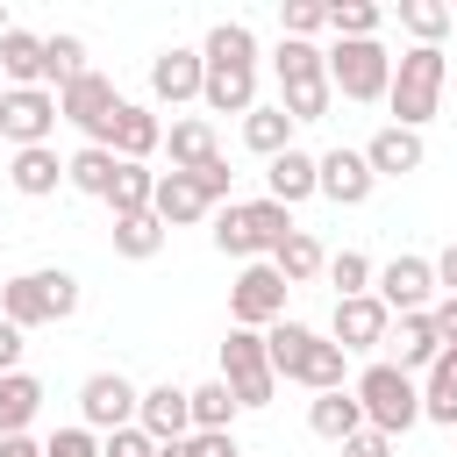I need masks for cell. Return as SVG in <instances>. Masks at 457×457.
Wrapping results in <instances>:
<instances>
[{"instance_id": "1", "label": "cell", "mask_w": 457, "mask_h": 457, "mask_svg": "<svg viewBox=\"0 0 457 457\" xmlns=\"http://www.w3.org/2000/svg\"><path fill=\"white\" fill-rule=\"evenodd\" d=\"M200 57H207L200 100L214 114H250L257 107V36H250V21H214L207 43H200Z\"/></svg>"}, {"instance_id": "2", "label": "cell", "mask_w": 457, "mask_h": 457, "mask_svg": "<svg viewBox=\"0 0 457 457\" xmlns=\"http://www.w3.org/2000/svg\"><path fill=\"white\" fill-rule=\"evenodd\" d=\"M264 350H271V371L307 386V393H343V371H350V350L328 343L321 328L307 321H271L264 328Z\"/></svg>"}, {"instance_id": "3", "label": "cell", "mask_w": 457, "mask_h": 457, "mask_svg": "<svg viewBox=\"0 0 457 457\" xmlns=\"http://www.w3.org/2000/svg\"><path fill=\"white\" fill-rule=\"evenodd\" d=\"M79 314V278L64 264H43V271H14L0 278V321H14L21 336L43 328V321H71Z\"/></svg>"}, {"instance_id": "4", "label": "cell", "mask_w": 457, "mask_h": 457, "mask_svg": "<svg viewBox=\"0 0 457 457\" xmlns=\"http://www.w3.org/2000/svg\"><path fill=\"white\" fill-rule=\"evenodd\" d=\"M271 71H278V107L293 121H321L336 86H328V50L321 43H300V36H278L271 50Z\"/></svg>"}, {"instance_id": "5", "label": "cell", "mask_w": 457, "mask_h": 457, "mask_svg": "<svg viewBox=\"0 0 457 457\" xmlns=\"http://www.w3.org/2000/svg\"><path fill=\"white\" fill-rule=\"evenodd\" d=\"M443 86H450V57H443V50H428V43L400 50V57H393V93H386L393 129H421V121H436Z\"/></svg>"}, {"instance_id": "6", "label": "cell", "mask_w": 457, "mask_h": 457, "mask_svg": "<svg viewBox=\"0 0 457 457\" xmlns=\"http://www.w3.org/2000/svg\"><path fill=\"white\" fill-rule=\"evenodd\" d=\"M214 250L221 257H271L286 236H293V207H278V200H228V207H214Z\"/></svg>"}, {"instance_id": "7", "label": "cell", "mask_w": 457, "mask_h": 457, "mask_svg": "<svg viewBox=\"0 0 457 457\" xmlns=\"http://www.w3.org/2000/svg\"><path fill=\"white\" fill-rule=\"evenodd\" d=\"M357 407H364V421L378 428V436H407L414 421H421V386L393 364V357H378V364H364L357 371Z\"/></svg>"}, {"instance_id": "8", "label": "cell", "mask_w": 457, "mask_h": 457, "mask_svg": "<svg viewBox=\"0 0 457 457\" xmlns=\"http://www.w3.org/2000/svg\"><path fill=\"white\" fill-rule=\"evenodd\" d=\"M221 386L236 393V407H271L278 371H271L264 328H228V336H221Z\"/></svg>"}, {"instance_id": "9", "label": "cell", "mask_w": 457, "mask_h": 457, "mask_svg": "<svg viewBox=\"0 0 457 457\" xmlns=\"http://www.w3.org/2000/svg\"><path fill=\"white\" fill-rule=\"evenodd\" d=\"M328 86L343 100H386L393 93V50L378 36L364 43H328Z\"/></svg>"}, {"instance_id": "10", "label": "cell", "mask_w": 457, "mask_h": 457, "mask_svg": "<svg viewBox=\"0 0 457 457\" xmlns=\"http://www.w3.org/2000/svg\"><path fill=\"white\" fill-rule=\"evenodd\" d=\"M286 293H293V286L278 278L271 257L243 264L236 286H228V314H236V328H271V321H286Z\"/></svg>"}, {"instance_id": "11", "label": "cell", "mask_w": 457, "mask_h": 457, "mask_svg": "<svg viewBox=\"0 0 457 457\" xmlns=\"http://www.w3.org/2000/svg\"><path fill=\"white\" fill-rule=\"evenodd\" d=\"M57 121H64V114H57V93H50V86H7V93H0V143L36 150V143H50Z\"/></svg>"}, {"instance_id": "12", "label": "cell", "mask_w": 457, "mask_h": 457, "mask_svg": "<svg viewBox=\"0 0 457 457\" xmlns=\"http://www.w3.org/2000/svg\"><path fill=\"white\" fill-rule=\"evenodd\" d=\"M136 414H143V393L121 378V371H93L86 386H79V421L93 428V436H114V428H136Z\"/></svg>"}, {"instance_id": "13", "label": "cell", "mask_w": 457, "mask_h": 457, "mask_svg": "<svg viewBox=\"0 0 457 457\" xmlns=\"http://www.w3.org/2000/svg\"><path fill=\"white\" fill-rule=\"evenodd\" d=\"M371 293L386 300V314H428L436 307V257H393V264H378Z\"/></svg>"}, {"instance_id": "14", "label": "cell", "mask_w": 457, "mask_h": 457, "mask_svg": "<svg viewBox=\"0 0 457 457\" xmlns=\"http://www.w3.org/2000/svg\"><path fill=\"white\" fill-rule=\"evenodd\" d=\"M114 107H121V93H114V79H107V71H86V79H71V86L57 93V114H64L71 129H86V143H100V136H107Z\"/></svg>"}, {"instance_id": "15", "label": "cell", "mask_w": 457, "mask_h": 457, "mask_svg": "<svg viewBox=\"0 0 457 457\" xmlns=\"http://www.w3.org/2000/svg\"><path fill=\"white\" fill-rule=\"evenodd\" d=\"M100 150H114L121 164H150V150H164V121H157V107L121 100L114 121H107V136H100Z\"/></svg>"}, {"instance_id": "16", "label": "cell", "mask_w": 457, "mask_h": 457, "mask_svg": "<svg viewBox=\"0 0 457 457\" xmlns=\"http://www.w3.org/2000/svg\"><path fill=\"white\" fill-rule=\"evenodd\" d=\"M386 336H393V314H386L378 293L336 300V314H328V343H343V350H378Z\"/></svg>"}, {"instance_id": "17", "label": "cell", "mask_w": 457, "mask_h": 457, "mask_svg": "<svg viewBox=\"0 0 457 457\" xmlns=\"http://www.w3.org/2000/svg\"><path fill=\"white\" fill-rule=\"evenodd\" d=\"M136 428L150 436V443H186L193 436V386H143V414H136Z\"/></svg>"}, {"instance_id": "18", "label": "cell", "mask_w": 457, "mask_h": 457, "mask_svg": "<svg viewBox=\"0 0 457 457\" xmlns=\"http://www.w3.org/2000/svg\"><path fill=\"white\" fill-rule=\"evenodd\" d=\"M200 86H207V57H200V50L171 43V50H157V57H150V93H157L164 107L200 100Z\"/></svg>"}, {"instance_id": "19", "label": "cell", "mask_w": 457, "mask_h": 457, "mask_svg": "<svg viewBox=\"0 0 457 457\" xmlns=\"http://www.w3.org/2000/svg\"><path fill=\"white\" fill-rule=\"evenodd\" d=\"M321 193V157L314 150H286V157H271L264 164V200H278V207H300V200H314Z\"/></svg>"}, {"instance_id": "20", "label": "cell", "mask_w": 457, "mask_h": 457, "mask_svg": "<svg viewBox=\"0 0 457 457\" xmlns=\"http://www.w3.org/2000/svg\"><path fill=\"white\" fill-rule=\"evenodd\" d=\"M421 157H428V143H421V129H378L371 143H364V164H371V179H407V171H421Z\"/></svg>"}, {"instance_id": "21", "label": "cell", "mask_w": 457, "mask_h": 457, "mask_svg": "<svg viewBox=\"0 0 457 457\" xmlns=\"http://www.w3.org/2000/svg\"><path fill=\"white\" fill-rule=\"evenodd\" d=\"M371 164H364V150H321V200H336V207H364L371 200Z\"/></svg>"}, {"instance_id": "22", "label": "cell", "mask_w": 457, "mask_h": 457, "mask_svg": "<svg viewBox=\"0 0 457 457\" xmlns=\"http://www.w3.org/2000/svg\"><path fill=\"white\" fill-rule=\"evenodd\" d=\"M7 186H14L21 200H50V193L64 186V157H57L50 143H36V150H14V157H7Z\"/></svg>"}, {"instance_id": "23", "label": "cell", "mask_w": 457, "mask_h": 457, "mask_svg": "<svg viewBox=\"0 0 457 457\" xmlns=\"http://www.w3.org/2000/svg\"><path fill=\"white\" fill-rule=\"evenodd\" d=\"M164 150H171V171H200V164H214V157H221V143H214V121H207V114H179V121L164 129Z\"/></svg>"}, {"instance_id": "24", "label": "cell", "mask_w": 457, "mask_h": 457, "mask_svg": "<svg viewBox=\"0 0 457 457\" xmlns=\"http://www.w3.org/2000/svg\"><path fill=\"white\" fill-rule=\"evenodd\" d=\"M150 214H157L164 228H186V221H200V214H214V207H207V193L193 186V171H157V200H150Z\"/></svg>"}, {"instance_id": "25", "label": "cell", "mask_w": 457, "mask_h": 457, "mask_svg": "<svg viewBox=\"0 0 457 457\" xmlns=\"http://www.w3.org/2000/svg\"><path fill=\"white\" fill-rule=\"evenodd\" d=\"M386 343H393V364H400L407 378H414V371H428V364L443 357V336H436V321H428V314H400Z\"/></svg>"}, {"instance_id": "26", "label": "cell", "mask_w": 457, "mask_h": 457, "mask_svg": "<svg viewBox=\"0 0 457 457\" xmlns=\"http://www.w3.org/2000/svg\"><path fill=\"white\" fill-rule=\"evenodd\" d=\"M307 428H314L321 443H336V450H343V443L364 428V407H357V393H350V386H343V393H314V400H307Z\"/></svg>"}, {"instance_id": "27", "label": "cell", "mask_w": 457, "mask_h": 457, "mask_svg": "<svg viewBox=\"0 0 457 457\" xmlns=\"http://www.w3.org/2000/svg\"><path fill=\"white\" fill-rule=\"evenodd\" d=\"M36 414H43V378L36 371H7L0 378V436H29Z\"/></svg>"}, {"instance_id": "28", "label": "cell", "mask_w": 457, "mask_h": 457, "mask_svg": "<svg viewBox=\"0 0 457 457\" xmlns=\"http://www.w3.org/2000/svg\"><path fill=\"white\" fill-rule=\"evenodd\" d=\"M293 129H300V121H293L286 107H250V114H243V150H257V157L271 164V157L293 150Z\"/></svg>"}, {"instance_id": "29", "label": "cell", "mask_w": 457, "mask_h": 457, "mask_svg": "<svg viewBox=\"0 0 457 457\" xmlns=\"http://www.w3.org/2000/svg\"><path fill=\"white\" fill-rule=\"evenodd\" d=\"M114 171H121V157L100 150V143H79V150L64 157V186H71V193H93V200H107Z\"/></svg>"}, {"instance_id": "30", "label": "cell", "mask_w": 457, "mask_h": 457, "mask_svg": "<svg viewBox=\"0 0 457 457\" xmlns=\"http://www.w3.org/2000/svg\"><path fill=\"white\" fill-rule=\"evenodd\" d=\"M0 79L7 86H43V36L36 29H7L0 36Z\"/></svg>"}, {"instance_id": "31", "label": "cell", "mask_w": 457, "mask_h": 457, "mask_svg": "<svg viewBox=\"0 0 457 457\" xmlns=\"http://www.w3.org/2000/svg\"><path fill=\"white\" fill-rule=\"evenodd\" d=\"M93 64H86V36H71V29H57V36H43V86L50 93H64L71 79H86Z\"/></svg>"}, {"instance_id": "32", "label": "cell", "mask_w": 457, "mask_h": 457, "mask_svg": "<svg viewBox=\"0 0 457 457\" xmlns=\"http://www.w3.org/2000/svg\"><path fill=\"white\" fill-rule=\"evenodd\" d=\"M421 421L457 428V357H450V350H443V357L428 364V378H421Z\"/></svg>"}, {"instance_id": "33", "label": "cell", "mask_w": 457, "mask_h": 457, "mask_svg": "<svg viewBox=\"0 0 457 457\" xmlns=\"http://www.w3.org/2000/svg\"><path fill=\"white\" fill-rule=\"evenodd\" d=\"M271 264H278V278H286V286H307V278H321V271H328V250H321L307 228H293V236L271 250Z\"/></svg>"}, {"instance_id": "34", "label": "cell", "mask_w": 457, "mask_h": 457, "mask_svg": "<svg viewBox=\"0 0 457 457\" xmlns=\"http://www.w3.org/2000/svg\"><path fill=\"white\" fill-rule=\"evenodd\" d=\"M157 250H164V221H157V214H114V257L150 264Z\"/></svg>"}, {"instance_id": "35", "label": "cell", "mask_w": 457, "mask_h": 457, "mask_svg": "<svg viewBox=\"0 0 457 457\" xmlns=\"http://www.w3.org/2000/svg\"><path fill=\"white\" fill-rule=\"evenodd\" d=\"M150 200H157V171L150 164H121L114 186H107V214H150Z\"/></svg>"}, {"instance_id": "36", "label": "cell", "mask_w": 457, "mask_h": 457, "mask_svg": "<svg viewBox=\"0 0 457 457\" xmlns=\"http://www.w3.org/2000/svg\"><path fill=\"white\" fill-rule=\"evenodd\" d=\"M393 14H400V29H407V36H414V43H428V50H443V36H450V29H457V21H450V7H443V0H400V7H393Z\"/></svg>"}, {"instance_id": "37", "label": "cell", "mask_w": 457, "mask_h": 457, "mask_svg": "<svg viewBox=\"0 0 457 457\" xmlns=\"http://www.w3.org/2000/svg\"><path fill=\"white\" fill-rule=\"evenodd\" d=\"M378 21H386V7H371V0H328V29H336V43H364V36H378Z\"/></svg>"}, {"instance_id": "38", "label": "cell", "mask_w": 457, "mask_h": 457, "mask_svg": "<svg viewBox=\"0 0 457 457\" xmlns=\"http://www.w3.org/2000/svg\"><path fill=\"white\" fill-rule=\"evenodd\" d=\"M371 278H378V264H371L364 250H336V257H328V286H336V300L371 293Z\"/></svg>"}, {"instance_id": "39", "label": "cell", "mask_w": 457, "mask_h": 457, "mask_svg": "<svg viewBox=\"0 0 457 457\" xmlns=\"http://www.w3.org/2000/svg\"><path fill=\"white\" fill-rule=\"evenodd\" d=\"M228 421H236V393H228L221 378L193 386V428H214V436H228Z\"/></svg>"}, {"instance_id": "40", "label": "cell", "mask_w": 457, "mask_h": 457, "mask_svg": "<svg viewBox=\"0 0 457 457\" xmlns=\"http://www.w3.org/2000/svg\"><path fill=\"white\" fill-rule=\"evenodd\" d=\"M278 29L300 36V43H314V36L328 29V7H321V0H286V7H278Z\"/></svg>"}, {"instance_id": "41", "label": "cell", "mask_w": 457, "mask_h": 457, "mask_svg": "<svg viewBox=\"0 0 457 457\" xmlns=\"http://www.w3.org/2000/svg\"><path fill=\"white\" fill-rule=\"evenodd\" d=\"M43 457H100V436L79 421V428H57L50 443H43Z\"/></svg>"}, {"instance_id": "42", "label": "cell", "mask_w": 457, "mask_h": 457, "mask_svg": "<svg viewBox=\"0 0 457 457\" xmlns=\"http://www.w3.org/2000/svg\"><path fill=\"white\" fill-rule=\"evenodd\" d=\"M228 179H236V171H228V157H214V164H200V171H193V186L207 193V207H228Z\"/></svg>"}, {"instance_id": "43", "label": "cell", "mask_w": 457, "mask_h": 457, "mask_svg": "<svg viewBox=\"0 0 457 457\" xmlns=\"http://www.w3.org/2000/svg\"><path fill=\"white\" fill-rule=\"evenodd\" d=\"M100 457H157V443L143 428H114V436H100Z\"/></svg>"}, {"instance_id": "44", "label": "cell", "mask_w": 457, "mask_h": 457, "mask_svg": "<svg viewBox=\"0 0 457 457\" xmlns=\"http://www.w3.org/2000/svg\"><path fill=\"white\" fill-rule=\"evenodd\" d=\"M186 450H193V457H243V450H236V428H228V436H214V428H193V436H186Z\"/></svg>"}, {"instance_id": "45", "label": "cell", "mask_w": 457, "mask_h": 457, "mask_svg": "<svg viewBox=\"0 0 457 457\" xmlns=\"http://www.w3.org/2000/svg\"><path fill=\"white\" fill-rule=\"evenodd\" d=\"M343 457H393V436H378V428L364 421V428H357V436L343 443Z\"/></svg>"}, {"instance_id": "46", "label": "cell", "mask_w": 457, "mask_h": 457, "mask_svg": "<svg viewBox=\"0 0 457 457\" xmlns=\"http://www.w3.org/2000/svg\"><path fill=\"white\" fill-rule=\"evenodd\" d=\"M21 350H29V336H21L14 321H0V378H7V371H21Z\"/></svg>"}, {"instance_id": "47", "label": "cell", "mask_w": 457, "mask_h": 457, "mask_svg": "<svg viewBox=\"0 0 457 457\" xmlns=\"http://www.w3.org/2000/svg\"><path fill=\"white\" fill-rule=\"evenodd\" d=\"M428 321H436V336H443V350H450V343H457V300L443 293V300L428 307Z\"/></svg>"}, {"instance_id": "48", "label": "cell", "mask_w": 457, "mask_h": 457, "mask_svg": "<svg viewBox=\"0 0 457 457\" xmlns=\"http://www.w3.org/2000/svg\"><path fill=\"white\" fill-rule=\"evenodd\" d=\"M436 286H443V293H450V300H457V243H450V250H443V257H436Z\"/></svg>"}, {"instance_id": "49", "label": "cell", "mask_w": 457, "mask_h": 457, "mask_svg": "<svg viewBox=\"0 0 457 457\" xmlns=\"http://www.w3.org/2000/svg\"><path fill=\"white\" fill-rule=\"evenodd\" d=\"M0 457H43V443H29V436H0Z\"/></svg>"}, {"instance_id": "50", "label": "cell", "mask_w": 457, "mask_h": 457, "mask_svg": "<svg viewBox=\"0 0 457 457\" xmlns=\"http://www.w3.org/2000/svg\"><path fill=\"white\" fill-rule=\"evenodd\" d=\"M157 457H193V450L186 443H157Z\"/></svg>"}, {"instance_id": "51", "label": "cell", "mask_w": 457, "mask_h": 457, "mask_svg": "<svg viewBox=\"0 0 457 457\" xmlns=\"http://www.w3.org/2000/svg\"><path fill=\"white\" fill-rule=\"evenodd\" d=\"M7 29H14V21H7V7H0V36H7Z\"/></svg>"}, {"instance_id": "52", "label": "cell", "mask_w": 457, "mask_h": 457, "mask_svg": "<svg viewBox=\"0 0 457 457\" xmlns=\"http://www.w3.org/2000/svg\"><path fill=\"white\" fill-rule=\"evenodd\" d=\"M450 21H457V7H450Z\"/></svg>"}, {"instance_id": "53", "label": "cell", "mask_w": 457, "mask_h": 457, "mask_svg": "<svg viewBox=\"0 0 457 457\" xmlns=\"http://www.w3.org/2000/svg\"><path fill=\"white\" fill-rule=\"evenodd\" d=\"M450 357H457V343H450Z\"/></svg>"}, {"instance_id": "54", "label": "cell", "mask_w": 457, "mask_h": 457, "mask_svg": "<svg viewBox=\"0 0 457 457\" xmlns=\"http://www.w3.org/2000/svg\"><path fill=\"white\" fill-rule=\"evenodd\" d=\"M0 93H7V86H0Z\"/></svg>"}]
</instances>
